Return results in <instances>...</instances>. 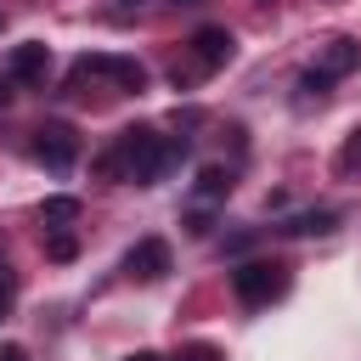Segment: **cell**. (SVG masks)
I'll list each match as a JSON object with an SVG mask.
<instances>
[{"label": "cell", "mask_w": 361, "mask_h": 361, "mask_svg": "<svg viewBox=\"0 0 361 361\" xmlns=\"http://www.w3.org/2000/svg\"><path fill=\"white\" fill-rule=\"evenodd\" d=\"M0 23H6V17H0Z\"/></svg>", "instance_id": "7402d4cb"}, {"label": "cell", "mask_w": 361, "mask_h": 361, "mask_svg": "<svg viewBox=\"0 0 361 361\" xmlns=\"http://www.w3.org/2000/svg\"><path fill=\"white\" fill-rule=\"evenodd\" d=\"M355 169H361V124H355L350 141L338 147V175H355Z\"/></svg>", "instance_id": "5bb4252c"}, {"label": "cell", "mask_w": 361, "mask_h": 361, "mask_svg": "<svg viewBox=\"0 0 361 361\" xmlns=\"http://www.w3.org/2000/svg\"><path fill=\"white\" fill-rule=\"evenodd\" d=\"M0 361H28V350L23 344H0Z\"/></svg>", "instance_id": "ac0fdd59"}, {"label": "cell", "mask_w": 361, "mask_h": 361, "mask_svg": "<svg viewBox=\"0 0 361 361\" xmlns=\"http://www.w3.org/2000/svg\"><path fill=\"white\" fill-rule=\"evenodd\" d=\"M39 220L45 226H73L79 220V197H45L39 203Z\"/></svg>", "instance_id": "7c38bea8"}, {"label": "cell", "mask_w": 361, "mask_h": 361, "mask_svg": "<svg viewBox=\"0 0 361 361\" xmlns=\"http://www.w3.org/2000/svg\"><path fill=\"white\" fill-rule=\"evenodd\" d=\"M124 361H169V355H158V350H135V355H124Z\"/></svg>", "instance_id": "d6986e66"}, {"label": "cell", "mask_w": 361, "mask_h": 361, "mask_svg": "<svg viewBox=\"0 0 361 361\" xmlns=\"http://www.w3.org/2000/svg\"><path fill=\"white\" fill-rule=\"evenodd\" d=\"M192 56L214 73V68H226L231 56H237V39H231V28H220V23H203L197 34H192Z\"/></svg>", "instance_id": "52a82bcc"}, {"label": "cell", "mask_w": 361, "mask_h": 361, "mask_svg": "<svg viewBox=\"0 0 361 361\" xmlns=\"http://www.w3.org/2000/svg\"><path fill=\"white\" fill-rule=\"evenodd\" d=\"M79 254V237L68 231V226H45V259H56V265H68Z\"/></svg>", "instance_id": "8fae6325"}, {"label": "cell", "mask_w": 361, "mask_h": 361, "mask_svg": "<svg viewBox=\"0 0 361 361\" xmlns=\"http://www.w3.org/2000/svg\"><path fill=\"white\" fill-rule=\"evenodd\" d=\"M124 276H130V282H158V276H169V243H164V237H141V243L124 254Z\"/></svg>", "instance_id": "5b68a950"}, {"label": "cell", "mask_w": 361, "mask_h": 361, "mask_svg": "<svg viewBox=\"0 0 361 361\" xmlns=\"http://www.w3.org/2000/svg\"><path fill=\"white\" fill-rule=\"evenodd\" d=\"M45 68H51V45L45 39H23L6 56V79L11 85H34V79H45Z\"/></svg>", "instance_id": "8992f818"}, {"label": "cell", "mask_w": 361, "mask_h": 361, "mask_svg": "<svg viewBox=\"0 0 361 361\" xmlns=\"http://www.w3.org/2000/svg\"><path fill=\"white\" fill-rule=\"evenodd\" d=\"M34 158H39L51 175H68V169L79 164V130H73L68 118L39 124V130H34Z\"/></svg>", "instance_id": "3957f363"}, {"label": "cell", "mask_w": 361, "mask_h": 361, "mask_svg": "<svg viewBox=\"0 0 361 361\" xmlns=\"http://www.w3.org/2000/svg\"><path fill=\"white\" fill-rule=\"evenodd\" d=\"M186 231H192V237H209V214H203V209H197V214H186Z\"/></svg>", "instance_id": "e0dca14e"}, {"label": "cell", "mask_w": 361, "mask_h": 361, "mask_svg": "<svg viewBox=\"0 0 361 361\" xmlns=\"http://www.w3.org/2000/svg\"><path fill=\"white\" fill-rule=\"evenodd\" d=\"M299 90H305V102H327L333 96V73L310 68V73H299Z\"/></svg>", "instance_id": "4fadbf2b"}, {"label": "cell", "mask_w": 361, "mask_h": 361, "mask_svg": "<svg viewBox=\"0 0 361 361\" xmlns=\"http://www.w3.org/2000/svg\"><path fill=\"white\" fill-rule=\"evenodd\" d=\"M254 243H259V231H237V237H226V254L237 259V254H248Z\"/></svg>", "instance_id": "2e32d148"}, {"label": "cell", "mask_w": 361, "mask_h": 361, "mask_svg": "<svg viewBox=\"0 0 361 361\" xmlns=\"http://www.w3.org/2000/svg\"><path fill=\"white\" fill-rule=\"evenodd\" d=\"M175 6H203V0H175Z\"/></svg>", "instance_id": "ffe728a7"}, {"label": "cell", "mask_w": 361, "mask_h": 361, "mask_svg": "<svg viewBox=\"0 0 361 361\" xmlns=\"http://www.w3.org/2000/svg\"><path fill=\"white\" fill-rule=\"evenodd\" d=\"M0 282H6V259H0Z\"/></svg>", "instance_id": "44dd1931"}, {"label": "cell", "mask_w": 361, "mask_h": 361, "mask_svg": "<svg viewBox=\"0 0 361 361\" xmlns=\"http://www.w3.org/2000/svg\"><path fill=\"white\" fill-rule=\"evenodd\" d=\"M231 293H237L248 310H259V305H271L276 293H288V265H282V259H243V265L231 271Z\"/></svg>", "instance_id": "7a4b0ae2"}, {"label": "cell", "mask_w": 361, "mask_h": 361, "mask_svg": "<svg viewBox=\"0 0 361 361\" xmlns=\"http://www.w3.org/2000/svg\"><path fill=\"white\" fill-rule=\"evenodd\" d=\"M333 226H338V214H333V209H305V214L282 220L276 231H282V237H327Z\"/></svg>", "instance_id": "9c48e42d"}, {"label": "cell", "mask_w": 361, "mask_h": 361, "mask_svg": "<svg viewBox=\"0 0 361 361\" xmlns=\"http://www.w3.org/2000/svg\"><path fill=\"white\" fill-rule=\"evenodd\" d=\"M175 361H226V355H220L214 344H186V350H180Z\"/></svg>", "instance_id": "9a60e30c"}, {"label": "cell", "mask_w": 361, "mask_h": 361, "mask_svg": "<svg viewBox=\"0 0 361 361\" xmlns=\"http://www.w3.org/2000/svg\"><path fill=\"white\" fill-rule=\"evenodd\" d=\"M231 186H237V175H231L226 164H209V169L197 175V197H203V203H220V197H231Z\"/></svg>", "instance_id": "30bf717a"}, {"label": "cell", "mask_w": 361, "mask_h": 361, "mask_svg": "<svg viewBox=\"0 0 361 361\" xmlns=\"http://www.w3.org/2000/svg\"><path fill=\"white\" fill-rule=\"evenodd\" d=\"M90 73L113 79L118 90H147V68H141L135 56H107V51H102V56H79V62H73V73H68V85L79 90V85H85Z\"/></svg>", "instance_id": "277c9868"}, {"label": "cell", "mask_w": 361, "mask_h": 361, "mask_svg": "<svg viewBox=\"0 0 361 361\" xmlns=\"http://www.w3.org/2000/svg\"><path fill=\"white\" fill-rule=\"evenodd\" d=\"M186 152H192L186 135H158V130H147V124H130V130H118L113 147L96 158V175H107V180H135V186H158Z\"/></svg>", "instance_id": "6da1fadb"}, {"label": "cell", "mask_w": 361, "mask_h": 361, "mask_svg": "<svg viewBox=\"0 0 361 361\" xmlns=\"http://www.w3.org/2000/svg\"><path fill=\"white\" fill-rule=\"evenodd\" d=\"M350 68H361V39H350V34H338V39H327L322 45V73H350Z\"/></svg>", "instance_id": "ba28073f"}]
</instances>
